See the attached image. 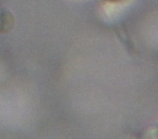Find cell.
<instances>
[{"label": "cell", "mask_w": 158, "mask_h": 139, "mask_svg": "<svg viewBox=\"0 0 158 139\" xmlns=\"http://www.w3.org/2000/svg\"><path fill=\"white\" fill-rule=\"evenodd\" d=\"M106 1H111V2H117V1H122V0H106Z\"/></svg>", "instance_id": "obj_2"}, {"label": "cell", "mask_w": 158, "mask_h": 139, "mask_svg": "<svg viewBox=\"0 0 158 139\" xmlns=\"http://www.w3.org/2000/svg\"><path fill=\"white\" fill-rule=\"evenodd\" d=\"M0 14H1V8H0Z\"/></svg>", "instance_id": "obj_3"}, {"label": "cell", "mask_w": 158, "mask_h": 139, "mask_svg": "<svg viewBox=\"0 0 158 139\" xmlns=\"http://www.w3.org/2000/svg\"><path fill=\"white\" fill-rule=\"evenodd\" d=\"M15 26V18L9 10L1 9L0 14V34H8Z\"/></svg>", "instance_id": "obj_1"}]
</instances>
